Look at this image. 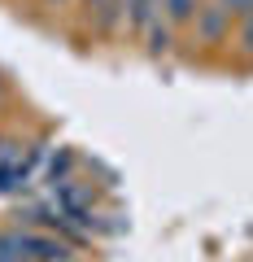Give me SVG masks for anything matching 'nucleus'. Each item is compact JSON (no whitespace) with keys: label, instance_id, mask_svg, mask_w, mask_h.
Here are the masks:
<instances>
[{"label":"nucleus","instance_id":"obj_2","mask_svg":"<svg viewBox=\"0 0 253 262\" xmlns=\"http://www.w3.org/2000/svg\"><path fill=\"white\" fill-rule=\"evenodd\" d=\"M162 9H166V22H188L197 13V0H162Z\"/></svg>","mask_w":253,"mask_h":262},{"label":"nucleus","instance_id":"obj_1","mask_svg":"<svg viewBox=\"0 0 253 262\" xmlns=\"http://www.w3.org/2000/svg\"><path fill=\"white\" fill-rule=\"evenodd\" d=\"M227 27H232V9H223V5L197 9V31H201V39H223Z\"/></svg>","mask_w":253,"mask_h":262},{"label":"nucleus","instance_id":"obj_3","mask_svg":"<svg viewBox=\"0 0 253 262\" xmlns=\"http://www.w3.org/2000/svg\"><path fill=\"white\" fill-rule=\"evenodd\" d=\"M244 48H253V13H249V22H244Z\"/></svg>","mask_w":253,"mask_h":262}]
</instances>
